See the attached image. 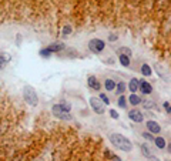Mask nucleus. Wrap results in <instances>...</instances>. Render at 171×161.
<instances>
[{
  "label": "nucleus",
  "instance_id": "1",
  "mask_svg": "<svg viewBox=\"0 0 171 161\" xmlns=\"http://www.w3.org/2000/svg\"><path fill=\"white\" fill-rule=\"evenodd\" d=\"M110 141H111V144L116 148H118V150H123V151H131V150H133V143L130 141L128 138H125L124 136H121V134H118V133L111 134Z\"/></svg>",
  "mask_w": 171,
  "mask_h": 161
},
{
  "label": "nucleus",
  "instance_id": "2",
  "mask_svg": "<svg viewBox=\"0 0 171 161\" xmlns=\"http://www.w3.org/2000/svg\"><path fill=\"white\" fill-rule=\"evenodd\" d=\"M23 99L26 103H29L30 106L36 107L39 104V97H37L36 90L33 89L32 86H24L23 87Z\"/></svg>",
  "mask_w": 171,
  "mask_h": 161
},
{
  "label": "nucleus",
  "instance_id": "3",
  "mask_svg": "<svg viewBox=\"0 0 171 161\" xmlns=\"http://www.w3.org/2000/svg\"><path fill=\"white\" fill-rule=\"evenodd\" d=\"M88 49L90 52L94 53V54H100V53L106 49V43L103 42L101 39H91L88 42Z\"/></svg>",
  "mask_w": 171,
  "mask_h": 161
},
{
  "label": "nucleus",
  "instance_id": "4",
  "mask_svg": "<svg viewBox=\"0 0 171 161\" xmlns=\"http://www.w3.org/2000/svg\"><path fill=\"white\" fill-rule=\"evenodd\" d=\"M90 106L94 113L97 114H104V104L101 103V100L97 99V97H91L90 99Z\"/></svg>",
  "mask_w": 171,
  "mask_h": 161
},
{
  "label": "nucleus",
  "instance_id": "5",
  "mask_svg": "<svg viewBox=\"0 0 171 161\" xmlns=\"http://www.w3.org/2000/svg\"><path fill=\"white\" fill-rule=\"evenodd\" d=\"M51 110H53V114H54L57 119H61V120H71L73 119V117H71V114L63 111V110L59 107V104H54Z\"/></svg>",
  "mask_w": 171,
  "mask_h": 161
},
{
  "label": "nucleus",
  "instance_id": "6",
  "mask_svg": "<svg viewBox=\"0 0 171 161\" xmlns=\"http://www.w3.org/2000/svg\"><path fill=\"white\" fill-rule=\"evenodd\" d=\"M139 89L144 94H151L153 93V86L145 80H139Z\"/></svg>",
  "mask_w": 171,
  "mask_h": 161
},
{
  "label": "nucleus",
  "instance_id": "7",
  "mask_svg": "<svg viewBox=\"0 0 171 161\" xmlns=\"http://www.w3.org/2000/svg\"><path fill=\"white\" fill-rule=\"evenodd\" d=\"M128 119L135 121V123H141L144 120V116L140 110H131V111H128Z\"/></svg>",
  "mask_w": 171,
  "mask_h": 161
},
{
  "label": "nucleus",
  "instance_id": "8",
  "mask_svg": "<svg viewBox=\"0 0 171 161\" xmlns=\"http://www.w3.org/2000/svg\"><path fill=\"white\" fill-rule=\"evenodd\" d=\"M147 128H148V131L150 133H153V134H158L160 131H161V127H160V124L157 123V121H154V120H150V121H147Z\"/></svg>",
  "mask_w": 171,
  "mask_h": 161
},
{
  "label": "nucleus",
  "instance_id": "9",
  "mask_svg": "<svg viewBox=\"0 0 171 161\" xmlns=\"http://www.w3.org/2000/svg\"><path fill=\"white\" fill-rule=\"evenodd\" d=\"M88 87L91 89V90H96V91H98L100 89H101V84L98 83V80H97V77L96 76H90L88 77Z\"/></svg>",
  "mask_w": 171,
  "mask_h": 161
},
{
  "label": "nucleus",
  "instance_id": "10",
  "mask_svg": "<svg viewBox=\"0 0 171 161\" xmlns=\"http://www.w3.org/2000/svg\"><path fill=\"white\" fill-rule=\"evenodd\" d=\"M47 50L50 53H59V52H61V50H64V44H63V43H53V44H50V46L47 47Z\"/></svg>",
  "mask_w": 171,
  "mask_h": 161
},
{
  "label": "nucleus",
  "instance_id": "11",
  "mask_svg": "<svg viewBox=\"0 0 171 161\" xmlns=\"http://www.w3.org/2000/svg\"><path fill=\"white\" fill-rule=\"evenodd\" d=\"M10 62V54L9 53H3L2 56H0V70H3Z\"/></svg>",
  "mask_w": 171,
  "mask_h": 161
},
{
  "label": "nucleus",
  "instance_id": "12",
  "mask_svg": "<svg viewBox=\"0 0 171 161\" xmlns=\"http://www.w3.org/2000/svg\"><path fill=\"white\" fill-rule=\"evenodd\" d=\"M128 101H130V103H131L133 106H139V104H141L143 99H141L140 96L134 94V93H131V94H130V97H128Z\"/></svg>",
  "mask_w": 171,
  "mask_h": 161
},
{
  "label": "nucleus",
  "instance_id": "13",
  "mask_svg": "<svg viewBox=\"0 0 171 161\" xmlns=\"http://www.w3.org/2000/svg\"><path fill=\"white\" fill-rule=\"evenodd\" d=\"M128 89H130V91H131V93H135V91L139 90V80H137L135 77H133V79H131V81L128 83Z\"/></svg>",
  "mask_w": 171,
  "mask_h": 161
},
{
  "label": "nucleus",
  "instance_id": "14",
  "mask_svg": "<svg viewBox=\"0 0 171 161\" xmlns=\"http://www.w3.org/2000/svg\"><path fill=\"white\" fill-rule=\"evenodd\" d=\"M104 87H106V90L108 91H113L114 89H116V83L111 80V79H107L106 81H104Z\"/></svg>",
  "mask_w": 171,
  "mask_h": 161
},
{
  "label": "nucleus",
  "instance_id": "15",
  "mask_svg": "<svg viewBox=\"0 0 171 161\" xmlns=\"http://www.w3.org/2000/svg\"><path fill=\"white\" fill-rule=\"evenodd\" d=\"M154 143H156V146H157L158 148H166V140L162 137H157V138H154Z\"/></svg>",
  "mask_w": 171,
  "mask_h": 161
},
{
  "label": "nucleus",
  "instance_id": "16",
  "mask_svg": "<svg viewBox=\"0 0 171 161\" xmlns=\"http://www.w3.org/2000/svg\"><path fill=\"white\" fill-rule=\"evenodd\" d=\"M141 73H143L144 76H151V74H153V71H151V67L148 66V64H143V66H141Z\"/></svg>",
  "mask_w": 171,
  "mask_h": 161
},
{
  "label": "nucleus",
  "instance_id": "17",
  "mask_svg": "<svg viewBox=\"0 0 171 161\" xmlns=\"http://www.w3.org/2000/svg\"><path fill=\"white\" fill-rule=\"evenodd\" d=\"M120 63L123 64L124 67H128L130 66V57L128 56H125V54H120Z\"/></svg>",
  "mask_w": 171,
  "mask_h": 161
},
{
  "label": "nucleus",
  "instance_id": "18",
  "mask_svg": "<svg viewBox=\"0 0 171 161\" xmlns=\"http://www.w3.org/2000/svg\"><path fill=\"white\" fill-rule=\"evenodd\" d=\"M141 151H143V154H144L145 157H147V158H148V157L153 156V154H151V151H150V148H148L147 144H141Z\"/></svg>",
  "mask_w": 171,
  "mask_h": 161
},
{
  "label": "nucleus",
  "instance_id": "19",
  "mask_svg": "<svg viewBox=\"0 0 171 161\" xmlns=\"http://www.w3.org/2000/svg\"><path fill=\"white\" fill-rule=\"evenodd\" d=\"M117 53H118V54H125V56H131V50H130V49H127V47H121V49H118V50H117Z\"/></svg>",
  "mask_w": 171,
  "mask_h": 161
},
{
  "label": "nucleus",
  "instance_id": "20",
  "mask_svg": "<svg viewBox=\"0 0 171 161\" xmlns=\"http://www.w3.org/2000/svg\"><path fill=\"white\" fill-rule=\"evenodd\" d=\"M59 107H60V109L63 110V111H66V113H69V111H70V109H71V106H70L69 103H66V101H63V103H60V104H59Z\"/></svg>",
  "mask_w": 171,
  "mask_h": 161
},
{
  "label": "nucleus",
  "instance_id": "21",
  "mask_svg": "<svg viewBox=\"0 0 171 161\" xmlns=\"http://www.w3.org/2000/svg\"><path fill=\"white\" fill-rule=\"evenodd\" d=\"M118 106H120L121 109H125V107H127V100H125V97L123 94H121L120 99H118Z\"/></svg>",
  "mask_w": 171,
  "mask_h": 161
},
{
  "label": "nucleus",
  "instance_id": "22",
  "mask_svg": "<svg viewBox=\"0 0 171 161\" xmlns=\"http://www.w3.org/2000/svg\"><path fill=\"white\" fill-rule=\"evenodd\" d=\"M124 90H125V84L123 83V81H120V83L117 84V91H118V94L124 93Z\"/></svg>",
  "mask_w": 171,
  "mask_h": 161
},
{
  "label": "nucleus",
  "instance_id": "23",
  "mask_svg": "<svg viewBox=\"0 0 171 161\" xmlns=\"http://www.w3.org/2000/svg\"><path fill=\"white\" fill-rule=\"evenodd\" d=\"M100 100L103 101V104H110V99H108L104 93H101V94H100Z\"/></svg>",
  "mask_w": 171,
  "mask_h": 161
},
{
  "label": "nucleus",
  "instance_id": "24",
  "mask_svg": "<svg viewBox=\"0 0 171 161\" xmlns=\"http://www.w3.org/2000/svg\"><path fill=\"white\" fill-rule=\"evenodd\" d=\"M141 103H143V106H144V107H145V109H151V107H153V106H154V103H153V101H148V100H145V101H144V100H143Z\"/></svg>",
  "mask_w": 171,
  "mask_h": 161
},
{
  "label": "nucleus",
  "instance_id": "25",
  "mask_svg": "<svg viewBox=\"0 0 171 161\" xmlns=\"http://www.w3.org/2000/svg\"><path fill=\"white\" fill-rule=\"evenodd\" d=\"M40 56H43V57H50L51 56V53L47 50V47L46 49H43V50H40Z\"/></svg>",
  "mask_w": 171,
  "mask_h": 161
},
{
  "label": "nucleus",
  "instance_id": "26",
  "mask_svg": "<svg viewBox=\"0 0 171 161\" xmlns=\"http://www.w3.org/2000/svg\"><path fill=\"white\" fill-rule=\"evenodd\" d=\"M143 137L147 138L148 141H154V136H151L150 133H143Z\"/></svg>",
  "mask_w": 171,
  "mask_h": 161
},
{
  "label": "nucleus",
  "instance_id": "27",
  "mask_svg": "<svg viewBox=\"0 0 171 161\" xmlns=\"http://www.w3.org/2000/svg\"><path fill=\"white\" fill-rule=\"evenodd\" d=\"M110 116H111V117H113V119H118V113H117V111H116V110H110Z\"/></svg>",
  "mask_w": 171,
  "mask_h": 161
},
{
  "label": "nucleus",
  "instance_id": "28",
  "mask_svg": "<svg viewBox=\"0 0 171 161\" xmlns=\"http://www.w3.org/2000/svg\"><path fill=\"white\" fill-rule=\"evenodd\" d=\"M164 109H166L167 114H170V113H171V109H170V103H168V101H166V103H164Z\"/></svg>",
  "mask_w": 171,
  "mask_h": 161
},
{
  "label": "nucleus",
  "instance_id": "29",
  "mask_svg": "<svg viewBox=\"0 0 171 161\" xmlns=\"http://www.w3.org/2000/svg\"><path fill=\"white\" fill-rule=\"evenodd\" d=\"M70 32H71V27H70V26H66V27L63 29V34H69Z\"/></svg>",
  "mask_w": 171,
  "mask_h": 161
},
{
  "label": "nucleus",
  "instance_id": "30",
  "mask_svg": "<svg viewBox=\"0 0 171 161\" xmlns=\"http://www.w3.org/2000/svg\"><path fill=\"white\" fill-rule=\"evenodd\" d=\"M148 161H160V160H158L157 157H153V156H151V157H148Z\"/></svg>",
  "mask_w": 171,
  "mask_h": 161
},
{
  "label": "nucleus",
  "instance_id": "31",
  "mask_svg": "<svg viewBox=\"0 0 171 161\" xmlns=\"http://www.w3.org/2000/svg\"><path fill=\"white\" fill-rule=\"evenodd\" d=\"M111 158L114 161H121V158H118V157H116V156H111Z\"/></svg>",
  "mask_w": 171,
  "mask_h": 161
},
{
  "label": "nucleus",
  "instance_id": "32",
  "mask_svg": "<svg viewBox=\"0 0 171 161\" xmlns=\"http://www.w3.org/2000/svg\"><path fill=\"white\" fill-rule=\"evenodd\" d=\"M110 40H111V42H114V40H117V37H116V36H111Z\"/></svg>",
  "mask_w": 171,
  "mask_h": 161
}]
</instances>
